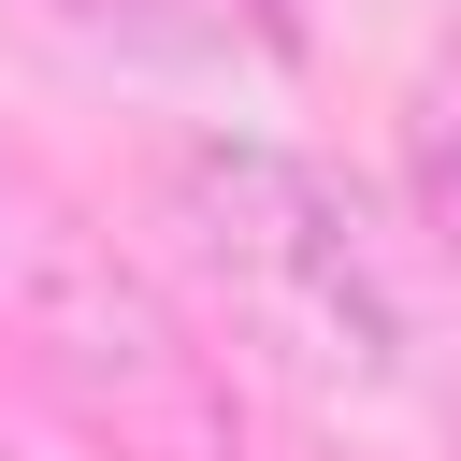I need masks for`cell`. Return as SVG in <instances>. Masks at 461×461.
Masks as SVG:
<instances>
[{
	"label": "cell",
	"mask_w": 461,
	"mask_h": 461,
	"mask_svg": "<svg viewBox=\"0 0 461 461\" xmlns=\"http://www.w3.org/2000/svg\"><path fill=\"white\" fill-rule=\"evenodd\" d=\"M259 14V43H303V0H245Z\"/></svg>",
	"instance_id": "cell-4"
},
{
	"label": "cell",
	"mask_w": 461,
	"mask_h": 461,
	"mask_svg": "<svg viewBox=\"0 0 461 461\" xmlns=\"http://www.w3.org/2000/svg\"><path fill=\"white\" fill-rule=\"evenodd\" d=\"M0 346L115 461H245V403L202 317L14 144H0Z\"/></svg>",
	"instance_id": "cell-1"
},
{
	"label": "cell",
	"mask_w": 461,
	"mask_h": 461,
	"mask_svg": "<svg viewBox=\"0 0 461 461\" xmlns=\"http://www.w3.org/2000/svg\"><path fill=\"white\" fill-rule=\"evenodd\" d=\"M432 202L461 216V130H432Z\"/></svg>",
	"instance_id": "cell-3"
},
{
	"label": "cell",
	"mask_w": 461,
	"mask_h": 461,
	"mask_svg": "<svg viewBox=\"0 0 461 461\" xmlns=\"http://www.w3.org/2000/svg\"><path fill=\"white\" fill-rule=\"evenodd\" d=\"M158 202H173L216 317L259 360H288L303 389H389L403 375V303H389L360 216L331 202V173H303L259 130H202L158 158Z\"/></svg>",
	"instance_id": "cell-2"
}]
</instances>
